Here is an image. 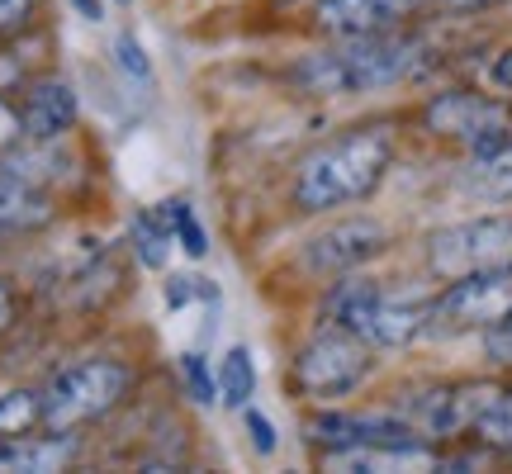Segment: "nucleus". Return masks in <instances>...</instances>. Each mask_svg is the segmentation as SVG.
<instances>
[{
    "instance_id": "obj_1",
    "label": "nucleus",
    "mask_w": 512,
    "mask_h": 474,
    "mask_svg": "<svg viewBox=\"0 0 512 474\" xmlns=\"http://www.w3.org/2000/svg\"><path fill=\"white\" fill-rule=\"evenodd\" d=\"M422 67H427L422 38L361 34V38H342L337 48L309 53L294 67V81L309 95H361V91L399 86L408 76H418Z\"/></svg>"
},
{
    "instance_id": "obj_2",
    "label": "nucleus",
    "mask_w": 512,
    "mask_h": 474,
    "mask_svg": "<svg viewBox=\"0 0 512 474\" xmlns=\"http://www.w3.org/2000/svg\"><path fill=\"white\" fill-rule=\"evenodd\" d=\"M394 162V133L389 128H351L342 138L309 152L294 171V204L309 214H328L337 204L366 200L384 181Z\"/></svg>"
},
{
    "instance_id": "obj_3",
    "label": "nucleus",
    "mask_w": 512,
    "mask_h": 474,
    "mask_svg": "<svg viewBox=\"0 0 512 474\" xmlns=\"http://www.w3.org/2000/svg\"><path fill=\"white\" fill-rule=\"evenodd\" d=\"M328 318L332 328L356 332L366 347H408L413 337L432 328V304L389 294L375 280H337L328 299Z\"/></svg>"
},
{
    "instance_id": "obj_4",
    "label": "nucleus",
    "mask_w": 512,
    "mask_h": 474,
    "mask_svg": "<svg viewBox=\"0 0 512 474\" xmlns=\"http://www.w3.org/2000/svg\"><path fill=\"white\" fill-rule=\"evenodd\" d=\"M133 389V370L124 361L95 356V361H76L62 375H53V384L43 389V427L53 432H72L86 422L114 413Z\"/></svg>"
},
{
    "instance_id": "obj_5",
    "label": "nucleus",
    "mask_w": 512,
    "mask_h": 474,
    "mask_svg": "<svg viewBox=\"0 0 512 474\" xmlns=\"http://www.w3.org/2000/svg\"><path fill=\"white\" fill-rule=\"evenodd\" d=\"M427 266L441 280H460V275L512 266V214H484V219H465V223H451V228L432 233Z\"/></svg>"
},
{
    "instance_id": "obj_6",
    "label": "nucleus",
    "mask_w": 512,
    "mask_h": 474,
    "mask_svg": "<svg viewBox=\"0 0 512 474\" xmlns=\"http://www.w3.org/2000/svg\"><path fill=\"white\" fill-rule=\"evenodd\" d=\"M370 375V347L347 328L318 332L309 347L294 356V389L313 403L347 399Z\"/></svg>"
},
{
    "instance_id": "obj_7",
    "label": "nucleus",
    "mask_w": 512,
    "mask_h": 474,
    "mask_svg": "<svg viewBox=\"0 0 512 474\" xmlns=\"http://www.w3.org/2000/svg\"><path fill=\"white\" fill-rule=\"evenodd\" d=\"M422 124L437 138H451V143L470 147V152H494V147L512 143V110L503 100L479 91L432 95L427 110H422Z\"/></svg>"
},
{
    "instance_id": "obj_8",
    "label": "nucleus",
    "mask_w": 512,
    "mask_h": 474,
    "mask_svg": "<svg viewBox=\"0 0 512 474\" xmlns=\"http://www.w3.org/2000/svg\"><path fill=\"white\" fill-rule=\"evenodd\" d=\"M508 313H512V266H503V271L460 275L441 299H432V328L437 332H489Z\"/></svg>"
},
{
    "instance_id": "obj_9",
    "label": "nucleus",
    "mask_w": 512,
    "mask_h": 474,
    "mask_svg": "<svg viewBox=\"0 0 512 474\" xmlns=\"http://www.w3.org/2000/svg\"><path fill=\"white\" fill-rule=\"evenodd\" d=\"M503 389L498 384H451V389H427L408 403V422L413 432L427 437H460V432H475L479 418L489 413V403Z\"/></svg>"
},
{
    "instance_id": "obj_10",
    "label": "nucleus",
    "mask_w": 512,
    "mask_h": 474,
    "mask_svg": "<svg viewBox=\"0 0 512 474\" xmlns=\"http://www.w3.org/2000/svg\"><path fill=\"white\" fill-rule=\"evenodd\" d=\"M389 247V228L375 219H342L304 247V266L318 275H347Z\"/></svg>"
},
{
    "instance_id": "obj_11",
    "label": "nucleus",
    "mask_w": 512,
    "mask_h": 474,
    "mask_svg": "<svg viewBox=\"0 0 512 474\" xmlns=\"http://www.w3.org/2000/svg\"><path fill=\"white\" fill-rule=\"evenodd\" d=\"M422 0H323L318 5V29L337 38H361V34H389L394 24L418 10Z\"/></svg>"
},
{
    "instance_id": "obj_12",
    "label": "nucleus",
    "mask_w": 512,
    "mask_h": 474,
    "mask_svg": "<svg viewBox=\"0 0 512 474\" xmlns=\"http://www.w3.org/2000/svg\"><path fill=\"white\" fill-rule=\"evenodd\" d=\"M309 441L328 451H351V446H375V441H413L408 418H351V413H318L309 418Z\"/></svg>"
},
{
    "instance_id": "obj_13",
    "label": "nucleus",
    "mask_w": 512,
    "mask_h": 474,
    "mask_svg": "<svg viewBox=\"0 0 512 474\" xmlns=\"http://www.w3.org/2000/svg\"><path fill=\"white\" fill-rule=\"evenodd\" d=\"M328 470H441V456L418 441H375V446H351V451H328Z\"/></svg>"
},
{
    "instance_id": "obj_14",
    "label": "nucleus",
    "mask_w": 512,
    "mask_h": 474,
    "mask_svg": "<svg viewBox=\"0 0 512 474\" xmlns=\"http://www.w3.org/2000/svg\"><path fill=\"white\" fill-rule=\"evenodd\" d=\"M76 460V437L67 432H19V437L0 441V474H53V470H67Z\"/></svg>"
},
{
    "instance_id": "obj_15",
    "label": "nucleus",
    "mask_w": 512,
    "mask_h": 474,
    "mask_svg": "<svg viewBox=\"0 0 512 474\" xmlns=\"http://www.w3.org/2000/svg\"><path fill=\"white\" fill-rule=\"evenodd\" d=\"M19 124H24V138H43V143H57L67 128L76 124V95L67 81H38L24 110H19Z\"/></svg>"
},
{
    "instance_id": "obj_16",
    "label": "nucleus",
    "mask_w": 512,
    "mask_h": 474,
    "mask_svg": "<svg viewBox=\"0 0 512 474\" xmlns=\"http://www.w3.org/2000/svg\"><path fill=\"white\" fill-rule=\"evenodd\" d=\"M48 219H53V204L38 195V185L0 171V233H29Z\"/></svg>"
},
{
    "instance_id": "obj_17",
    "label": "nucleus",
    "mask_w": 512,
    "mask_h": 474,
    "mask_svg": "<svg viewBox=\"0 0 512 474\" xmlns=\"http://www.w3.org/2000/svg\"><path fill=\"white\" fill-rule=\"evenodd\" d=\"M465 190L479 200H512V143L475 152V166L465 171Z\"/></svg>"
},
{
    "instance_id": "obj_18",
    "label": "nucleus",
    "mask_w": 512,
    "mask_h": 474,
    "mask_svg": "<svg viewBox=\"0 0 512 474\" xmlns=\"http://www.w3.org/2000/svg\"><path fill=\"white\" fill-rule=\"evenodd\" d=\"M171 219H166V209L162 214H138L133 219V252H138V261L143 266H166V252H171Z\"/></svg>"
},
{
    "instance_id": "obj_19",
    "label": "nucleus",
    "mask_w": 512,
    "mask_h": 474,
    "mask_svg": "<svg viewBox=\"0 0 512 474\" xmlns=\"http://www.w3.org/2000/svg\"><path fill=\"white\" fill-rule=\"evenodd\" d=\"M34 422H43V389H10V394H0V441L29 432Z\"/></svg>"
},
{
    "instance_id": "obj_20",
    "label": "nucleus",
    "mask_w": 512,
    "mask_h": 474,
    "mask_svg": "<svg viewBox=\"0 0 512 474\" xmlns=\"http://www.w3.org/2000/svg\"><path fill=\"white\" fill-rule=\"evenodd\" d=\"M219 394L228 408H247L256 394V370H252V356L242 347H233L228 356H223L219 365Z\"/></svg>"
},
{
    "instance_id": "obj_21",
    "label": "nucleus",
    "mask_w": 512,
    "mask_h": 474,
    "mask_svg": "<svg viewBox=\"0 0 512 474\" xmlns=\"http://www.w3.org/2000/svg\"><path fill=\"white\" fill-rule=\"evenodd\" d=\"M479 441L484 446H494V451H512V389H503L494 403H489V413L479 418Z\"/></svg>"
},
{
    "instance_id": "obj_22",
    "label": "nucleus",
    "mask_w": 512,
    "mask_h": 474,
    "mask_svg": "<svg viewBox=\"0 0 512 474\" xmlns=\"http://www.w3.org/2000/svg\"><path fill=\"white\" fill-rule=\"evenodd\" d=\"M166 219H171V233L181 237V247H185L190 256H204V252H209L200 219H195V209H190L185 200H166Z\"/></svg>"
},
{
    "instance_id": "obj_23",
    "label": "nucleus",
    "mask_w": 512,
    "mask_h": 474,
    "mask_svg": "<svg viewBox=\"0 0 512 474\" xmlns=\"http://www.w3.org/2000/svg\"><path fill=\"white\" fill-rule=\"evenodd\" d=\"M181 375H185L190 394H195L200 403H214V399H219V384L209 380V365H204V356H195V351H190V356H181Z\"/></svg>"
},
{
    "instance_id": "obj_24",
    "label": "nucleus",
    "mask_w": 512,
    "mask_h": 474,
    "mask_svg": "<svg viewBox=\"0 0 512 474\" xmlns=\"http://www.w3.org/2000/svg\"><path fill=\"white\" fill-rule=\"evenodd\" d=\"M484 351H489V361L498 365H512V313L498 323V328L484 332Z\"/></svg>"
},
{
    "instance_id": "obj_25",
    "label": "nucleus",
    "mask_w": 512,
    "mask_h": 474,
    "mask_svg": "<svg viewBox=\"0 0 512 474\" xmlns=\"http://www.w3.org/2000/svg\"><path fill=\"white\" fill-rule=\"evenodd\" d=\"M34 15V0H0V34H15L24 29Z\"/></svg>"
},
{
    "instance_id": "obj_26",
    "label": "nucleus",
    "mask_w": 512,
    "mask_h": 474,
    "mask_svg": "<svg viewBox=\"0 0 512 474\" xmlns=\"http://www.w3.org/2000/svg\"><path fill=\"white\" fill-rule=\"evenodd\" d=\"M247 437H252V446L261 451V456H271L275 451V432H271V422L261 418V413H247Z\"/></svg>"
},
{
    "instance_id": "obj_27",
    "label": "nucleus",
    "mask_w": 512,
    "mask_h": 474,
    "mask_svg": "<svg viewBox=\"0 0 512 474\" xmlns=\"http://www.w3.org/2000/svg\"><path fill=\"white\" fill-rule=\"evenodd\" d=\"M24 138V124H19V114L0 100V147H10V143H19Z\"/></svg>"
},
{
    "instance_id": "obj_28",
    "label": "nucleus",
    "mask_w": 512,
    "mask_h": 474,
    "mask_svg": "<svg viewBox=\"0 0 512 474\" xmlns=\"http://www.w3.org/2000/svg\"><path fill=\"white\" fill-rule=\"evenodd\" d=\"M119 62H124V67H128V72H133V76H147V57L143 53H138V43H133V38H119Z\"/></svg>"
},
{
    "instance_id": "obj_29",
    "label": "nucleus",
    "mask_w": 512,
    "mask_h": 474,
    "mask_svg": "<svg viewBox=\"0 0 512 474\" xmlns=\"http://www.w3.org/2000/svg\"><path fill=\"white\" fill-rule=\"evenodd\" d=\"M441 10H451V15H475V10H494L503 0H437Z\"/></svg>"
},
{
    "instance_id": "obj_30",
    "label": "nucleus",
    "mask_w": 512,
    "mask_h": 474,
    "mask_svg": "<svg viewBox=\"0 0 512 474\" xmlns=\"http://www.w3.org/2000/svg\"><path fill=\"white\" fill-rule=\"evenodd\" d=\"M494 86H498V91H512V48H508V53H498V62H494Z\"/></svg>"
},
{
    "instance_id": "obj_31",
    "label": "nucleus",
    "mask_w": 512,
    "mask_h": 474,
    "mask_svg": "<svg viewBox=\"0 0 512 474\" xmlns=\"http://www.w3.org/2000/svg\"><path fill=\"white\" fill-rule=\"evenodd\" d=\"M10 323H15V290L0 280V332L10 328Z\"/></svg>"
},
{
    "instance_id": "obj_32",
    "label": "nucleus",
    "mask_w": 512,
    "mask_h": 474,
    "mask_svg": "<svg viewBox=\"0 0 512 474\" xmlns=\"http://www.w3.org/2000/svg\"><path fill=\"white\" fill-rule=\"evenodd\" d=\"M15 81H19V67L5 53H0V91H5V86H15Z\"/></svg>"
},
{
    "instance_id": "obj_33",
    "label": "nucleus",
    "mask_w": 512,
    "mask_h": 474,
    "mask_svg": "<svg viewBox=\"0 0 512 474\" xmlns=\"http://www.w3.org/2000/svg\"><path fill=\"white\" fill-rule=\"evenodd\" d=\"M76 10H81L86 19H100V5H95V0H76Z\"/></svg>"
}]
</instances>
